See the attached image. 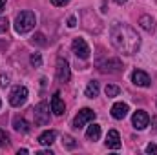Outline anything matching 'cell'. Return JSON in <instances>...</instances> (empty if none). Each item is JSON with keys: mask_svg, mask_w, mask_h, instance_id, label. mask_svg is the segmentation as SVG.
<instances>
[{"mask_svg": "<svg viewBox=\"0 0 157 155\" xmlns=\"http://www.w3.org/2000/svg\"><path fill=\"white\" fill-rule=\"evenodd\" d=\"M110 39H112L113 47L122 55H135L141 47V37L128 24L115 22L110 29Z\"/></svg>", "mask_w": 157, "mask_h": 155, "instance_id": "obj_1", "label": "cell"}, {"mask_svg": "<svg viewBox=\"0 0 157 155\" xmlns=\"http://www.w3.org/2000/svg\"><path fill=\"white\" fill-rule=\"evenodd\" d=\"M35 24H37L35 13H31V11H22V13L17 15V18H15V31L20 33V35H24V33L31 31V29L35 28Z\"/></svg>", "mask_w": 157, "mask_h": 155, "instance_id": "obj_2", "label": "cell"}, {"mask_svg": "<svg viewBox=\"0 0 157 155\" xmlns=\"http://www.w3.org/2000/svg\"><path fill=\"white\" fill-rule=\"evenodd\" d=\"M28 100V88L26 86H15L9 93V104L15 108H20Z\"/></svg>", "mask_w": 157, "mask_h": 155, "instance_id": "obj_3", "label": "cell"}, {"mask_svg": "<svg viewBox=\"0 0 157 155\" xmlns=\"http://www.w3.org/2000/svg\"><path fill=\"white\" fill-rule=\"evenodd\" d=\"M33 119L37 126H46L49 122V106L46 102H39L33 108Z\"/></svg>", "mask_w": 157, "mask_h": 155, "instance_id": "obj_4", "label": "cell"}, {"mask_svg": "<svg viewBox=\"0 0 157 155\" xmlns=\"http://www.w3.org/2000/svg\"><path fill=\"white\" fill-rule=\"evenodd\" d=\"M95 117H97V115H95V112H93V110H90V108H82L77 115H75V119H73V128H75V130L84 128V126H86L88 122H91Z\"/></svg>", "mask_w": 157, "mask_h": 155, "instance_id": "obj_5", "label": "cell"}, {"mask_svg": "<svg viewBox=\"0 0 157 155\" xmlns=\"http://www.w3.org/2000/svg\"><path fill=\"white\" fill-rule=\"evenodd\" d=\"M71 47H73V53L77 55L78 59H82V60L90 59V47H88V44H86L84 39H75L73 44H71Z\"/></svg>", "mask_w": 157, "mask_h": 155, "instance_id": "obj_6", "label": "cell"}, {"mask_svg": "<svg viewBox=\"0 0 157 155\" xmlns=\"http://www.w3.org/2000/svg\"><path fill=\"white\" fill-rule=\"evenodd\" d=\"M132 124H133L135 130H144L150 124V115L146 112H143V110H137L132 117Z\"/></svg>", "mask_w": 157, "mask_h": 155, "instance_id": "obj_7", "label": "cell"}, {"mask_svg": "<svg viewBox=\"0 0 157 155\" xmlns=\"http://www.w3.org/2000/svg\"><path fill=\"white\" fill-rule=\"evenodd\" d=\"M57 78L60 80V82H68L70 80V64H68V60L66 59H59L57 60Z\"/></svg>", "mask_w": 157, "mask_h": 155, "instance_id": "obj_8", "label": "cell"}, {"mask_svg": "<svg viewBox=\"0 0 157 155\" xmlns=\"http://www.w3.org/2000/svg\"><path fill=\"white\" fill-rule=\"evenodd\" d=\"M99 68H101V71H104V73H119V71L122 70V62H121L119 59H108V60L101 62Z\"/></svg>", "mask_w": 157, "mask_h": 155, "instance_id": "obj_9", "label": "cell"}, {"mask_svg": "<svg viewBox=\"0 0 157 155\" xmlns=\"http://www.w3.org/2000/svg\"><path fill=\"white\" fill-rule=\"evenodd\" d=\"M132 82H133L135 86L148 88L152 80H150V77H148V73H144V71H141V70H135V71L132 73Z\"/></svg>", "mask_w": 157, "mask_h": 155, "instance_id": "obj_10", "label": "cell"}, {"mask_svg": "<svg viewBox=\"0 0 157 155\" xmlns=\"http://www.w3.org/2000/svg\"><path fill=\"white\" fill-rule=\"evenodd\" d=\"M49 106H51V112H53L55 115H59V117L64 115V112H66L64 100L60 99V93H59V91H57V93H55V95L51 97V104H49Z\"/></svg>", "mask_w": 157, "mask_h": 155, "instance_id": "obj_11", "label": "cell"}, {"mask_svg": "<svg viewBox=\"0 0 157 155\" xmlns=\"http://www.w3.org/2000/svg\"><path fill=\"white\" fill-rule=\"evenodd\" d=\"M128 112H130V108H128V104H124V102H117V104L112 106V117L117 119V120H122L124 117L128 115Z\"/></svg>", "mask_w": 157, "mask_h": 155, "instance_id": "obj_12", "label": "cell"}, {"mask_svg": "<svg viewBox=\"0 0 157 155\" xmlns=\"http://www.w3.org/2000/svg\"><path fill=\"white\" fill-rule=\"evenodd\" d=\"M106 146L112 148V150H119L121 148V137H119L117 130H110L108 135H106Z\"/></svg>", "mask_w": 157, "mask_h": 155, "instance_id": "obj_13", "label": "cell"}, {"mask_svg": "<svg viewBox=\"0 0 157 155\" xmlns=\"http://www.w3.org/2000/svg\"><path fill=\"white\" fill-rule=\"evenodd\" d=\"M55 137H57V133L53 131V130H48V131H44V133H40L39 137V142L42 146H51L53 142H55Z\"/></svg>", "mask_w": 157, "mask_h": 155, "instance_id": "obj_14", "label": "cell"}, {"mask_svg": "<svg viewBox=\"0 0 157 155\" xmlns=\"http://www.w3.org/2000/svg\"><path fill=\"white\" fill-rule=\"evenodd\" d=\"M13 128H15V131H20V133H28L29 131V124L22 117H15L13 119Z\"/></svg>", "mask_w": 157, "mask_h": 155, "instance_id": "obj_15", "label": "cell"}, {"mask_svg": "<svg viewBox=\"0 0 157 155\" xmlns=\"http://www.w3.org/2000/svg\"><path fill=\"white\" fill-rule=\"evenodd\" d=\"M99 137H101V126L99 124H91L86 130V139L88 141H99Z\"/></svg>", "mask_w": 157, "mask_h": 155, "instance_id": "obj_16", "label": "cell"}, {"mask_svg": "<svg viewBox=\"0 0 157 155\" xmlns=\"http://www.w3.org/2000/svg\"><path fill=\"white\" fill-rule=\"evenodd\" d=\"M86 97L88 99H95L97 95H99V82L97 80H91V82H88V86H86Z\"/></svg>", "mask_w": 157, "mask_h": 155, "instance_id": "obj_17", "label": "cell"}, {"mask_svg": "<svg viewBox=\"0 0 157 155\" xmlns=\"http://www.w3.org/2000/svg\"><path fill=\"white\" fill-rule=\"evenodd\" d=\"M139 24H141V28H143L144 31H154V18H152L150 15H143V17L139 18Z\"/></svg>", "mask_w": 157, "mask_h": 155, "instance_id": "obj_18", "label": "cell"}, {"mask_svg": "<svg viewBox=\"0 0 157 155\" xmlns=\"http://www.w3.org/2000/svg\"><path fill=\"white\" fill-rule=\"evenodd\" d=\"M104 91H106V97H117V95H119V91H121V89H119L117 86H113V84H108Z\"/></svg>", "mask_w": 157, "mask_h": 155, "instance_id": "obj_19", "label": "cell"}, {"mask_svg": "<svg viewBox=\"0 0 157 155\" xmlns=\"http://www.w3.org/2000/svg\"><path fill=\"white\" fill-rule=\"evenodd\" d=\"M29 60H31V66H35V68H40V64H42V57H40V53H33Z\"/></svg>", "mask_w": 157, "mask_h": 155, "instance_id": "obj_20", "label": "cell"}, {"mask_svg": "<svg viewBox=\"0 0 157 155\" xmlns=\"http://www.w3.org/2000/svg\"><path fill=\"white\" fill-rule=\"evenodd\" d=\"M62 144H66V148H75V141L70 135H64L62 137Z\"/></svg>", "mask_w": 157, "mask_h": 155, "instance_id": "obj_21", "label": "cell"}, {"mask_svg": "<svg viewBox=\"0 0 157 155\" xmlns=\"http://www.w3.org/2000/svg\"><path fill=\"white\" fill-rule=\"evenodd\" d=\"M7 28H9L7 18H2V17H0V33H6V31H7Z\"/></svg>", "mask_w": 157, "mask_h": 155, "instance_id": "obj_22", "label": "cell"}, {"mask_svg": "<svg viewBox=\"0 0 157 155\" xmlns=\"http://www.w3.org/2000/svg\"><path fill=\"white\" fill-rule=\"evenodd\" d=\"M7 142H9V137H7V133L0 130V148H2L4 144H7Z\"/></svg>", "mask_w": 157, "mask_h": 155, "instance_id": "obj_23", "label": "cell"}, {"mask_svg": "<svg viewBox=\"0 0 157 155\" xmlns=\"http://www.w3.org/2000/svg\"><path fill=\"white\" fill-rule=\"evenodd\" d=\"M0 86L2 88L9 86V75H0Z\"/></svg>", "mask_w": 157, "mask_h": 155, "instance_id": "obj_24", "label": "cell"}, {"mask_svg": "<svg viewBox=\"0 0 157 155\" xmlns=\"http://www.w3.org/2000/svg\"><path fill=\"white\" fill-rule=\"evenodd\" d=\"M146 153H152V155H155V153H157V146L154 144V142H150V144L146 146Z\"/></svg>", "mask_w": 157, "mask_h": 155, "instance_id": "obj_25", "label": "cell"}, {"mask_svg": "<svg viewBox=\"0 0 157 155\" xmlns=\"http://www.w3.org/2000/svg\"><path fill=\"white\" fill-rule=\"evenodd\" d=\"M68 2H70V0H51V4H53V6H57V7H64Z\"/></svg>", "mask_w": 157, "mask_h": 155, "instance_id": "obj_26", "label": "cell"}, {"mask_svg": "<svg viewBox=\"0 0 157 155\" xmlns=\"http://www.w3.org/2000/svg\"><path fill=\"white\" fill-rule=\"evenodd\" d=\"M68 26H70V28H75V26H77V18H75V17H70V18H68Z\"/></svg>", "mask_w": 157, "mask_h": 155, "instance_id": "obj_27", "label": "cell"}, {"mask_svg": "<svg viewBox=\"0 0 157 155\" xmlns=\"http://www.w3.org/2000/svg\"><path fill=\"white\" fill-rule=\"evenodd\" d=\"M4 7H6V0H0V13L4 11Z\"/></svg>", "mask_w": 157, "mask_h": 155, "instance_id": "obj_28", "label": "cell"}, {"mask_svg": "<svg viewBox=\"0 0 157 155\" xmlns=\"http://www.w3.org/2000/svg\"><path fill=\"white\" fill-rule=\"evenodd\" d=\"M115 2H117L119 6H122V4H126V0H115Z\"/></svg>", "mask_w": 157, "mask_h": 155, "instance_id": "obj_29", "label": "cell"}, {"mask_svg": "<svg viewBox=\"0 0 157 155\" xmlns=\"http://www.w3.org/2000/svg\"><path fill=\"white\" fill-rule=\"evenodd\" d=\"M0 106H2V102H0Z\"/></svg>", "mask_w": 157, "mask_h": 155, "instance_id": "obj_30", "label": "cell"}]
</instances>
